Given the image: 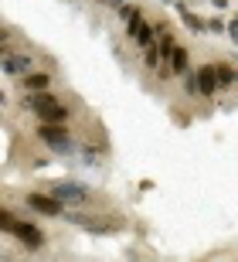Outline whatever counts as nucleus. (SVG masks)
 <instances>
[{
    "instance_id": "1",
    "label": "nucleus",
    "mask_w": 238,
    "mask_h": 262,
    "mask_svg": "<svg viewBox=\"0 0 238 262\" xmlns=\"http://www.w3.org/2000/svg\"><path fill=\"white\" fill-rule=\"evenodd\" d=\"M20 106L31 109L41 123H68V109L61 106L58 96H55V92H48V89H41V92H28V96L20 99Z\"/></svg>"
},
{
    "instance_id": "2",
    "label": "nucleus",
    "mask_w": 238,
    "mask_h": 262,
    "mask_svg": "<svg viewBox=\"0 0 238 262\" xmlns=\"http://www.w3.org/2000/svg\"><path fill=\"white\" fill-rule=\"evenodd\" d=\"M38 136L55 150V154H68V150H72V133H68L65 123H41Z\"/></svg>"
},
{
    "instance_id": "3",
    "label": "nucleus",
    "mask_w": 238,
    "mask_h": 262,
    "mask_svg": "<svg viewBox=\"0 0 238 262\" xmlns=\"http://www.w3.org/2000/svg\"><path fill=\"white\" fill-rule=\"evenodd\" d=\"M48 194L58 198L61 204H85L89 201V187L75 184V181H55V184L48 187Z\"/></svg>"
},
{
    "instance_id": "4",
    "label": "nucleus",
    "mask_w": 238,
    "mask_h": 262,
    "mask_svg": "<svg viewBox=\"0 0 238 262\" xmlns=\"http://www.w3.org/2000/svg\"><path fill=\"white\" fill-rule=\"evenodd\" d=\"M10 235H14L24 249H41V245H45V232H41L34 222H20V218H17L14 228H10Z\"/></svg>"
},
{
    "instance_id": "5",
    "label": "nucleus",
    "mask_w": 238,
    "mask_h": 262,
    "mask_svg": "<svg viewBox=\"0 0 238 262\" xmlns=\"http://www.w3.org/2000/svg\"><path fill=\"white\" fill-rule=\"evenodd\" d=\"M24 201H28V208H34L38 214H51V218H58V214H65V204L58 201V198H51V194H41V191L28 194Z\"/></svg>"
},
{
    "instance_id": "6",
    "label": "nucleus",
    "mask_w": 238,
    "mask_h": 262,
    "mask_svg": "<svg viewBox=\"0 0 238 262\" xmlns=\"http://www.w3.org/2000/svg\"><path fill=\"white\" fill-rule=\"evenodd\" d=\"M194 78H198V96L211 99L214 92H221V89H218V78H214V68H211V65H201L198 72H194Z\"/></svg>"
},
{
    "instance_id": "7",
    "label": "nucleus",
    "mask_w": 238,
    "mask_h": 262,
    "mask_svg": "<svg viewBox=\"0 0 238 262\" xmlns=\"http://www.w3.org/2000/svg\"><path fill=\"white\" fill-rule=\"evenodd\" d=\"M0 68H4V72H7V75H28L31 72V58L28 55H4V58H0Z\"/></svg>"
},
{
    "instance_id": "8",
    "label": "nucleus",
    "mask_w": 238,
    "mask_h": 262,
    "mask_svg": "<svg viewBox=\"0 0 238 262\" xmlns=\"http://www.w3.org/2000/svg\"><path fill=\"white\" fill-rule=\"evenodd\" d=\"M167 68H170L174 75H181L184 68H190V55H187V48L174 45V48H170V55H167Z\"/></svg>"
},
{
    "instance_id": "9",
    "label": "nucleus",
    "mask_w": 238,
    "mask_h": 262,
    "mask_svg": "<svg viewBox=\"0 0 238 262\" xmlns=\"http://www.w3.org/2000/svg\"><path fill=\"white\" fill-rule=\"evenodd\" d=\"M20 85H24V92H41V89H51V75L28 72V75H20Z\"/></svg>"
},
{
    "instance_id": "10",
    "label": "nucleus",
    "mask_w": 238,
    "mask_h": 262,
    "mask_svg": "<svg viewBox=\"0 0 238 262\" xmlns=\"http://www.w3.org/2000/svg\"><path fill=\"white\" fill-rule=\"evenodd\" d=\"M68 222H72V225H85L89 232H95V235L113 232V228H109L105 222H99V218H89V214H78V211H72V214H68Z\"/></svg>"
},
{
    "instance_id": "11",
    "label": "nucleus",
    "mask_w": 238,
    "mask_h": 262,
    "mask_svg": "<svg viewBox=\"0 0 238 262\" xmlns=\"http://www.w3.org/2000/svg\"><path fill=\"white\" fill-rule=\"evenodd\" d=\"M211 68H214L218 89H231L235 85V65H231V61H218V65H211Z\"/></svg>"
},
{
    "instance_id": "12",
    "label": "nucleus",
    "mask_w": 238,
    "mask_h": 262,
    "mask_svg": "<svg viewBox=\"0 0 238 262\" xmlns=\"http://www.w3.org/2000/svg\"><path fill=\"white\" fill-rule=\"evenodd\" d=\"M153 34H157V28H150V24H136L133 28V34H129V38L136 41V45H140V48H146V45H153Z\"/></svg>"
},
{
    "instance_id": "13",
    "label": "nucleus",
    "mask_w": 238,
    "mask_h": 262,
    "mask_svg": "<svg viewBox=\"0 0 238 262\" xmlns=\"http://www.w3.org/2000/svg\"><path fill=\"white\" fill-rule=\"evenodd\" d=\"M177 10H181V20L187 24L190 31H204V20H201L198 14H194V10H187V7H177Z\"/></svg>"
},
{
    "instance_id": "14",
    "label": "nucleus",
    "mask_w": 238,
    "mask_h": 262,
    "mask_svg": "<svg viewBox=\"0 0 238 262\" xmlns=\"http://www.w3.org/2000/svg\"><path fill=\"white\" fill-rule=\"evenodd\" d=\"M181 78H184V92H187V96H198V78H194V72H190V68H184Z\"/></svg>"
},
{
    "instance_id": "15",
    "label": "nucleus",
    "mask_w": 238,
    "mask_h": 262,
    "mask_svg": "<svg viewBox=\"0 0 238 262\" xmlns=\"http://www.w3.org/2000/svg\"><path fill=\"white\" fill-rule=\"evenodd\" d=\"M143 61H146V68L160 65V51H157V45H146V48H143Z\"/></svg>"
},
{
    "instance_id": "16",
    "label": "nucleus",
    "mask_w": 238,
    "mask_h": 262,
    "mask_svg": "<svg viewBox=\"0 0 238 262\" xmlns=\"http://www.w3.org/2000/svg\"><path fill=\"white\" fill-rule=\"evenodd\" d=\"M14 222H17V218H14L10 211H4V208H0V232H10V228H14Z\"/></svg>"
},
{
    "instance_id": "17",
    "label": "nucleus",
    "mask_w": 238,
    "mask_h": 262,
    "mask_svg": "<svg viewBox=\"0 0 238 262\" xmlns=\"http://www.w3.org/2000/svg\"><path fill=\"white\" fill-rule=\"evenodd\" d=\"M225 31H228V41H238V20H228V28H225Z\"/></svg>"
},
{
    "instance_id": "18",
    "label": "nucleus",
    "mask_w": 238,
    "mask_h": 262,
    "mask_svg": "<svg viewBox=\"0 0 238 262\" xmlns=\"http://www.w3.org/2000/svg\"><path fill=\"white\" fill-rule=\"evenodd\" d=\"M105 7H119V4H123V0H102Z\"/></svg>"
},
{
    "instance_id": "19",
    "label": "nucleus",
    "mask_w": 238,
    "mask_h": 262,
    "mask_svg": "<svg viewBox=\"0 0 238 262\" xmlns=\"http://www.w3.org/2000/svg\"><path fill=\"white\" fill-rule=\"evenodd\" d=\"M4 55H7V48H4V45H0V58H4Z\"/></svg>"
},
{
    "instance_id": "20",
    "label": "nucleus",
    "mask_w": 238,
    "mask_h": 262,
    "mask_svg": "<svg viewBox=\"0 0 238 262\" xmlns=\"http://www.w3.org/2000/svg\"><path fill=\"white\" fill-rule=\"evenodd\" d=\"M0 106H4V92H0Z\"/></svg>"
}]
</instances>
